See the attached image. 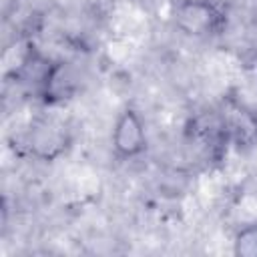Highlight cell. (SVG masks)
<instances>
[{
  "mask_svg": "<svg viewBox=\"0 0 257 257\" xmlns=\"http://www.w3.org/2000/svg\"><path fill=\"white\" fill-rule=\"evenodd\" d=\"M36 128L38 131L32 137V147L36 155H40L42 159H52L54 155H58L64 145V133H60V126H54L52 122H42Z\"/></svg>",
  "mask_w": 257,
  "mask_h": 257,
  "instance_id": "cell-3",
  "label": "cell"
},
{
  "mask_svg": "<svg viewBox=\"0 0 257 257\" xmlns=\"http://www.w3.org/2000/svg\"><path fill=\"white\" fill-rule=\"evenodd\" d=\"M171 20L179 32L189 38H213L225 28V12L213 0H179L173 6Z\"/></svg>",
  "mask_w": 257,
  "mask_h": 257,
  "instance_id": "cell-1",
  "label": "cell"
},
{
  "mask_svg": "<svg viewBox=\"0 0 257 257\" xmlns=\"http://www.w3.org/2000/svg\"><path fill=\"white\" fill-rule=\"evenodd\" d=\"M112 153L120 161H131L147 151V126L141 112L135 106H124L110 133Z\"/></svg>",
  "mask_w": 257,
  "mask_h": 257,
  "instance_id": "cell-2",
  "label": "cell"
},
{
  "mask_svg": "<svg viewBox=\"0 0 257 257\" xmlns=\"http://www.w3.org/2000/svg\"><path fill=\"white\" fill-rule=\"evenodd\" d=\"M233 253L237 257H257V223H249L235 233Z\"/></svg>",
  "mask_w": 257,
  "mask_h": 257,
  "instance_id": "cell-4",
  "label": "cell"
}]
</instances>
